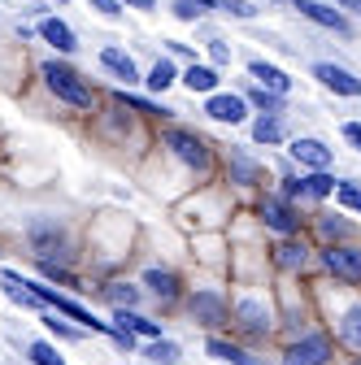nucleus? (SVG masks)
<instances>
[{
	"mask_svg": "<svg viewBox=\"0 0 361 365\" xmlns=\"http://www.w3.org/2000/svg\"><path fill=\"white\" fill-rule=\"evenodd\" d=\"M335 335H340L344 348H352V352L361 356V300H352L348 309H340V317H335Z\"/></svg>",
	"mask_w": 361,
	"mask_h": 365,
	"instance_id": "nucleus-24",
	"label": "nucleus"
},
{
	"mask_svg": "<svg viewBox=\"0 0 361 365\" xmlns=\"http://www.w3.org/2000/svg\"><path fill=\"white\" fill-rule=\"evenodd\" d=\"M335 9H344L348 18H361V0H335Z\"/></svg>",
	"mask_w": 361,
	"mask_h": 365,
	"instance_id": "nucleus-42",
	"label": "nucleus"
},
{
	"mask_svg": "<svg viewBox=\"0 0 361 365\" xmlns=\"http://www.w3.org/2000/svg\"><path fill=\"white\" fill-rule=\"evenodd\" d=\"M101 296L113 309H135V304L144 300V287H135V283H109V287H101Z\"/></svg>",
	"mask_w": 361,
	"mask_h": 365,
	"instance_id": "nucleus-29",
	"label": "nucleus"
},
{
	"mask_svg": "<svg viewBox=\"0 0 361 365\" xmlns=\"http://www.w3.org/2000/svg\"><path fill=\"white\" fill-rule=\"evenodd\" d=\"M248 78L257 83V87H265V91H275V96H292V74L283 70V66H275V61H265V57H248Z\"/></svg>",
	"mask_w": 361,
	"mask_h": 365,
	"instance_id": "nucleus-20",
	"label": "nucleus"
},
{
	"mask_svg": "<svg viewBox=\"0 0 361 365\" xmlns=\"http://www.w3.org/2000/svg\"><path fill=\"white\" fill-rule=\"evenodd\" d=\"M205 61L209 66H218V70H231V61H235V48L222 35H209L205 39Z\"/></svg>",
	"mask_w": 361,
	"mask_h": 365,
	"instance_id": "nucleus-32",
	"label": "nucleus"
},
{
	"mask_svg": "<svg viewBox=\"0 0 361 365\" xmlns=\"http://www.w3.org/2000/svg\"><path fill=\"white\" fill-rule=\"evenodd\" d=\"M26 352H31V361H35V365H66V361L57 356V348H53V344H44V339H35Z\"/></svg>",
	"mask_w": 361,
	"mask_h": 365,
	"instance_id": "nucleus-36",
	"label": "nucleus"
},
{
	"mask_svg": "<svg viewBox=\"0 0 361 365\" xmlns=\"http://www.w3.org/2000/svg\"><path fill=\"white\" fill-rule=\"evenodd\" d=\"M331 361H335V344L322 331H309V335L292 339L288 356H283V365H331Z\"/></svg>",
	"mask_w": 361,
	"mask_h": 365,
	"instance_id": "nucleus-12",
	"label": "nucleus"
},
{
	"mask_svg": "<svg viewBox=\"0 0 361 365\" xmlns=\"http://www.w3.org/2000/svg\"><path fill=\"white\" fill-rule=\"evenodd\" d=\"M288 157L300 165V170H331L335 165V148L318 135H292L288 140Z\"/></svg>",
	"mask_w": 361,
	"mask_h": 365,
	"instance_id": "nucleus-13",
	"label": "nucleus"
},
{
	"mask_svg": "<svg viewBox=\"0 0 361 365\" xmlns=\"http://www.w3.org/2000/svg\"><path fill=\"white\" fill-rule=\"evenodd\" d=\"M352 365H361V356H357V361H352Z\"/></svg>",
	"mask_w": 361,
	"mask_h": 365,
	"instance_id": "nucleus-46",
	"label": "nucleus"
},
{
	"mask_svg": "<svg viewBox=\"0 0 361 365\" xmlns=\"http://www.w3.org/2000/svg\"><path fill=\"white\" fill-rule=\"evenodd\" d=\"M292 9H296L305 22L322 26V31H331V35H340V39H357L352 18H348L344 9H335V0H292Z\"/></svg>",
	"mask_w": 361,
	"mask_h": 365,
	"instance_id": "nucleus-10",
	"label": "nucleus"
},
{
	"mask_svg": "<svg viewBox=\"0 0 361 365\" xmlns=\"http://www.w3.org/2000/svg\"><path fill=\"white\" fill-rule=\"evenodd\" d=\"M231 327H235L244 339L261 344V339L275 335V309H270V300H265V296L248 292V296H240V300L231 304Z\"/></svg>",
	"mask_w": 361,
	"mask_h": 365,
	"instance_id": "nucleus-4",
	"label": "nucleus"
},
{
	"mask_svg": "<svg viewBox=\"0 0 361 365\" xmlns=\"http://www.w3.org/2000/svg\"><path fill=\"white\" fill-rule=\"evenodd\" d=\"M227 182H231V187H244V192H257L265 182V165L248 148H231L227 153Z\"/></svg>",
	"mask_w": 361,
	"mask_h": 365,
	"instance_id": "nucleus-14",
	"label": "nucleus"
},
{
	"mask_svg": "<svg viewBox=\"0 0 361 365\" xmlns=\"http://www.w3.org/2000/svg\"><path fill=\"white\" fill-rule=\"evenodd\" d=\"M170 14L188 26H200L209 22V14H218V0H170Z\"/></svg>",
	"mask_w": 361,
	"mask_h": 365,
	"instance_id": "nucleus-28",
	"label": "nucleus"
},
{
	"mask_svg": "<svg viewBox=\"0 0 361 365\" xmlns=\"http://www.w3.org/2000/svg\"><path fill=\"white\" fill-rule=\"evenodd\" d=\"M265 252H270V265L283 269V274H305L309 261H318V248H313L305 235H275Z\"/></svg>",
	"mask_w": 361,
	"mask_h": 365,
	"instance_id": "nucleus-9",
	"label": "nucleus"
},
{
	"mask_svg": "<svg viewBox=\"0 0 361 365\" xmlns=\"http://www.w3.org/2000/svg\"><path fill=\"white\" fill-rule=\"evenodd\" d=\"M178 83H183L192 96H213V91H222V70L209 66V61H192V66H183Z\"/></svg>",
	"mask_w": 361,
	"mask_h": 365,
	"instance_id": "nucleus-23",
	"label": "nucleus"
},
{
	"mask_svg": "<svg viewBox=\"0 0 361 365\" xmlns=\"http://www.w3.org/2000/svg\"><path fill=\"white\" fill-rule=\"evenodd\" d=\"M240 96L248 101V109L253 113H288V96H275V91H265V87H257L253 78L240 87Z\"/></svg>",
	"mask_w": 361,
	"mask_h": 365,
	"instance_id": "nucleus-26",
	"label": "nucleus"
},
{
	"mask_svg": "<svg viewBox=\"0 0 361 365\" xmlns=\"http://www.w3.org/2000/svg\"><path fill=\"white\" fill-rule=\"evenodd\" d=\"M248 101L240 96V91H213V96H205V118L222 122V126H244L248 122Z\"/></svg>",
	"mask_w": 361,
	"mask_h": 365,
	"instance_id": "nucleus-15",
	"label": "nucleus"
},
{
	"mask_svg": "<svg viewBox=\"0 0 361 365\" xmlns=\"http://www.w3.org/2000/svg\"><path fill=\"white\" fill-rule=\"evenodd\" d=\"M144 356L153 361V365H178V361H183V352H178V344L174 339H148V348H144Z\"/></svg>",
	"mask_w": 361,
	"mask_h": 365,
	"instance_id": "nucleus-31",
	"label": "nucleus"
},
{
	"mask_svg": "<svg viewBox=\"0 0 361 365\" xmlns=\"http://www.w3.org/2000/svg\"><path fill=\"white\" fill-rule=\"evenodd\" d=\"M178 74H183V70L174 66V57H157V61L144 70V87L153 91V96H161V91H170V87L178 83Z\"/></svg>",
	"mask_w": 361,
	"mask_h": 365,
	"instance_id": "nucleus-27",
	"label": "nucleus"
},
{
	"mask_svg": "<svg viewBox=\"0 0 361 365\" xmlns=\"http://www.w3.org/2000/svg\"><path fill=\"white\" fill-rule=\"evenodd\" d=\"M39 39L49 43V48H57V57H74L78 53V35H74V26L66 22V18H39Z\"/></svg>",
	"mask_w": 361,
	"mask_h": 365,
	"instance_id": "nucleus-22",
	"label": "nucleus"
},
{
	"mask_svg": "<svg viewBox=\"0 0 361 365\" xmlns=\"http://www.w3.org/2000/svg\"><path fill=\"white\" fill-rule=\"evenodd\" d=\"M109 339H113L122 352H131V348H135V335H131V331H118V327H113V335H109Z\"/></svg>",
	"mask_w": 361,
	"mask_h": 365,
	"instance_id": "nucleus-41",
	"label": "nucleus"
},
{
	"mask_svg": "<svg viewBox=\"0 0 361 365\" xmlns=\"http://www.w3.org/2000/svg\"><path fill=\"white\" fill-rule=\"evenodd\" d=\"M265 5H292V0H265Z\"/></svg>",
	"mask_w": 361,
	"mask_h": 365,
	"instance_id": "nucleus-44",
	"label": "nucleus"
},
{
	"mask_svg": "<svg viewBox=\"0 0 361 365\" xmlns=\"http://www.w3.org/2000/svg\"><path fill=\"white\" fill-rule=\"evenodd\" d=\"M335 205L352 217H361V182L357 178H340L335 182Z\"/></svg>",
	"mask_w": 361,
	"mask_h": 365,
	"instance_id": "nucleus-30",
	"label": "nucleus"
},
{
	"mask_svg": "<svg viewBox=\"0 0 361 365\" xmlns=\"http://www.w3.org/2000/svg\"><path fill=\"white\" fill-rule=\"evenodd\" d=\"M96 61H101V70H105L109 78H118V83H126V87L144 83V70L135 66V57H131L126 48H118V43H105V48L96 53Z\"/></svg>",
	"mask_w": 361,
	"mask_h": 365,
	"instance_id": "nucleus-18",
	"label": "nucleus"
},
{
	"mask_svg": "<svg viewBox=\"0 0 361 365\" xmlns=\"http://www.w3.org/2000/svg\"><path fill=\"white\" fill-rule=\"evenodd\" d=\"M257 222L270 235H305V213L283 192H261L257 196Z\"/></svg>",
	"mask_w": 361,
	"mask_h": 365,
	"instance_id": "nucleus-3",
	"label": "nucleus"
},
{
	"mask_svg": "<svg viewBox=\"0 0 361 365\" xmlns=\"http://www.w3.org/2000/svg\"><path fill=\"white\" fill-rule=\"evenodd\" d=\"M109 101H118L122 109H131L135 118H148V122H174V113H178V109H170V105H161L153 96H140V91H131V87H118Z\"/></svg>",
	"mask_w": 361,
	"mask_h": 365,
	"instance_id": "nucleus-19",
	"label": "nucleus"
},
{
	"mask_svg": "<svg viewBox=\"0 0 361 365\" xmlns=\"http://www.w3.org/2000/svg\"><path fill=\"white\" fill-rule=\"evenodd\" d=\"M205 352H209L213 361H231V365H235L244 348H240V344H231V339H222V335H209V339H205Z\"/></svg>",
	"mask_w": 361,
	"mask_h": 365,
	"instance_id": "nucleus-33",
	"label": "nucleus"
},
{
	"mask_svg": "<svg viewBox=\"0 0 361 365\" xmlns=\"http://www.w3.org/2000/svg\"><path fill=\"white\" fill-rule=\"evenodd\" d=\"M87 9H96L109 22H122V0H87Z\"/></svg>",
	"mask_w": 361,
	"mask_h": 365,
	"instance_id": "nucleus-38",
	"label": "nucleus"
},
{
	"mask_svg": "<svg viewBox=\"0 0 361 365\" xmlns=\"http://www.w3.org/2000/svg\"><path fill=\"white\" fill-rule=\"evenodd\" d=\"M335 174L331 170H300V174H288L283 178V196L288 200H296V205H322V200H331L335 196Z\"/></svg>",
	"mask_w": 361,
	"mask_h": 365,
	"instance_id": "nucleus-6",
	"label": "nucleus"
},
{
	"mask_svg": "<svg viewBox=\"0 0 361 365\" xmlns=\"http://www.w3.org/2000/svg\"><path fill=\"white\" fill-rule=\"evenodd\" d=\"M188 313L209 335H218L222 327H231V300H227V292H218V287H196L188 296Z\"/></svg>",
	"mask_w": 361,
	"mask_h": 365,
	"instance_id": "nucleus-8",
	"label": "nucleus"
},
{
	"mask_svg": "<svg viewBox=\"0 0 361 365\" xmlns=\"http://www.w3.org/2000/svg\"><path fill=\"white\" fill-rule=\"evenodd\" d=\"M44 327H49L57 339H66V344H78V339H83V327H70V322H61V313H44Z\"/></svg>",
	"mask_w": 361,
	"mask_h": 365,
	"instance_id": "nucleus-35",
	"label": "nucleus"
},
{
	"mask_svg": "<svg viewBox=\"0 0 361 365\" xmlns=\"http://www.w3.org/2000/svg\"><path fill=\"white\" fill-rule=\"evenodd\" d=\"M218 14H227V18H235V22H253L261 9L253 5V0H218Z\"/></svg>",
	"mask_w": 361,
	"mask_h": 365,
	"instance_id": "nucleus-34",
	"label": "nucleus"
},
{
	"mask_svg": "<svg viewBox=\"0 0 361 365\" xmlns=\"http://www.w3.org/2000/svg\"><path fill=\"white\" fill-rule=\"evenodd\" d=\"M157 148H166L178 165H183L188 174H196V178H209V174L218 170V148L205 140L200 130H192V126L166 122L161 135H157Z\"/></svg>",
	"mask_w": 361,
	"mask_h": 365,
	"instance_id": "nucleus-1",
	"label": "nucleus"
},
{
	"mask_svg": "<svg viewBox=\"0 0 361 365\" xmlns=\"http://www.w3.org/2000/svg\"><path fill=\"white\" fill-rule=\"evenodd\" d=\"M49 5H70V0H49Z\"/></svg>",
	"mask_w": 361,
	"mask_h": 365,
	"instance_id": "nucleus-45",
	"label": "nucleus"
},
{
	"mask_svg": "<svg viewBox=\"0 0 361 365\" xmlns=\"http://www.w3.org/2000/svg\"><path fill=\"white\" fill-rule=\"evenodd\" d=\"M235 365H270V361H265V356H253V352H240Z\"/></svg>",
	"mask_w": 361,
	"mask_h": 365,
	"instance_id": "nucleus-43",
	"label": "nucleus"
},
{
	"mask_svg": "<svg viewBox=\"0 0 361 365\" xmlns=\"http://www.w3.org/2000/svg\"><path fill=\"white\" fill-rule=\"evenodd\" d=\"M161 43H166V57H174V61H188V66L200 61L196 48H192V43H183V39H161Z\"/></svg>",
	"mask_w": 361,
	"mask_h": 365,
	"instance_id": "nucleus-37",
	"label": "nucleus"
},
{
	"mask_svg": "<svg viewBox=\"0 0 361 365\" xmlns=\"http://www.w3.org/2000/svg\"><path fill=\"white\" fill-rule=\"evenodd\" d=\"M340 135H344V144H348L352 153H361V122H344Z\"/></svg>",
	"mask_w": 361,
	"mask_h": 365,
	"instance_id": "nucleus-39",
	"label": "nucleus"
},
{
	"mask_svg": "<svg viewBox=\"0 0 361 365\" xmlns=\"http://www.w3.org/2000/svg\"><path fill=\"white\" fill-rule=\"evenodd\" d=\"M26 240H31V252H35V261H70L74 252H70V235H66V226L57 222V217H39V222H31V231H26Z\"/></svg>",
	"mask_w": 361,
	"mask_h": 365,
	"instance_id": "nucleus-7",
	"label": "nucleus"
},
{
	"mask_svg": "<svg viewBox=\"0 0 361 365\" xmlns=\"http://www.w3.org/2000/svg\"><path fill=\"white\" fill-rule=\"evenodd\" d=\"M113 327L140 335V339H161V322H153V317L135 313V309H113Z\"/></svg>",
	"mask_w": 361,
	"mask_h": 365,
	"instance_id": "nucleus-25",
	"label": "nucleus"
},
{
	"mask_svg": "<svg viewBox=\"0 0 361 365\" xmlns=\"http://www.w3.org/2000/svg\"><path fill=\"white\" fill-rule=\"evenodd\" d=\"M39 78L53 96L78 113H96V87L83 78V70H74L66 57H44L39 61Z\"/></svg>",
	"mask_w": 361,
	"mask_h": 365,
	"instance_id": "nucleus-2",
	"label": "nucleus"
},
{
	"mask_svg": "<svg viewBox=\"0 0 361 365\" xmlns=\"http://www.w3.org/2000/svg\"><path fill=\"white\" fill-rule=\"evenodd\" d=\"M248 135H253L257 148H279V144H288L292 140V135H288V113H257L248 122Z\"/></svg>",
	"mask_w": 361,
	"mask_h": 365,
	"instance_id": "nucleus-21",
	"label": "nucleus"
},
{
	"mask_svg": "<svg viewBox=\"0 0 361 365\" xmlns=\"http://www.w3.org/2000/svg\"><path fill=\"white\" fill-rule=\"evenodd\" d=\"M140 283H144V292L157 304H178V300H183V279H178L170 265H148Z\"/></svg>",
	"mask_w": 361,
	"mask_h": 365,
	"instance_id": "nucleus-17",
	"label": "nucleus"
},
{
	"mask_svg": "<svg viewBox=\"0 0 361 365\" xmlns=\"http://www.w3.org/2000/svg\"><path fill=\"white\" fill-rule=\"evenodd\" d=\"M318 265L344 287H361V240L348 244H318Z\"/></svg>",
	"mask_w": 361,
	"mask_h": 365,
	"instance_id": "nucleus-5",
	"label": "nucleus"
},
{
	"mask_svg": "<svg viewBox=\"0 0 361 365\" xmlns=\"http://www.w3.org/2000/svg\"><path fill=\"white\" fill-rule=\"evenodd\" d=\"M313 235H318V244H348L357 240V222L344 213V209H318L313 213Z\"/></svg>",
	"mask_w": 361,
	"mask_h": 365,
	"instance_id": "nucleus-16",
	"label": "nucleus"
},
{
	"mask_svg": "<svg viewBox=\"0 0 361 365\" xmlns=\"http://www.w3.org/2000/svg\"><path fill=\"white\" fill-rule=\"evenodd\" d=\"M309 78H318L331 96H344V101H361V74L340 66V61H313L309 66Z\"/></svg>",
	"mask_w": 361,
	"mask_h": 365,
	"instance_id": "nucleus-11",
	"label": "nucleus"
},
{
	"mask_svg": "<svg viewBox=\"0 0 361 365\" xmlns=\"http://www.w3.org/2000/svg\"><path fill=\"white\" fill-rule=\"evenodd\" d=\"M161 0H122V9H135V14H157Z\"/></svg>",
	"mask_w": 361,
	"mask_h": 365,
	"instance_id": "nucleus-40",
	"label": "nucleus"
}]
</instances>
